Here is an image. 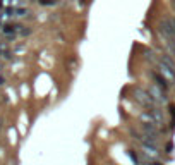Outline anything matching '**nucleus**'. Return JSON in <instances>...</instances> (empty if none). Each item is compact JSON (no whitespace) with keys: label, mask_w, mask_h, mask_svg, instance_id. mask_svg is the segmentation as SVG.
Segmentation results:
<instances>
[{"label":"nucleus","mask_w":175,"mask_h":165,"mask_svg":"<svg viewBox=\"0 0 175 165\" xmlns=\"http://www.w3.org/2000/svg\"><path fill=\"white\" fill-rule=\"evenodd\" d=\"M167 45L174 50V54H175V41H174V40H168V41H167Z\"/></svg>","instance_id":"obj_5"},{"label":"nucleus","mask_w":175,"mask_h":165,"mask_svg":"<svg viewBox=\"0 0 175 165\" xmlns=\"http://www.w3.org/2000/svg\"><path fill=\"white\" fill-rule=\"evenodd\" d=\"M151 76H153V79L156 81V84H158L161 90H167V88H168V83H167V79H165V77H161L160 74H156V72H153Z\"/></svg>","instance_id":"obj_2"},{"label":"nucleus","mask_w":175,"mask_h":165,"mask_svg":"<svg viewBox=\"0 0 175 165\" xmlns=\"http://www.w3.org/2000/svg\"><path fill=\"white\" fill-rule=\"evenodd\" d=\"M129 157H131V160H132L134 164H137V162H139V158H137V155L134 153V151H129Z\"/></svg>","instance_id":"obj_4"},{"label":"nucleus","mask_w":175,"mask_h":165,"mask_svg":"<svg viewBox=\"0 0 175 165\" xmlns=\"http://www.w3.org/2000/svg\"><path fill=\"white\" fill-rule=\"evenodd\" d=\"M39 3H41V5H55L57 0H39Z\"/></svg>","instance_id":"obj_3"},{"label":"nucleus","mask_w":175,"mask_h":165,"mask_svg":"<svg viewBox=\"0 0 175 165\" xmlns=\"http://www.w3.org/2000/svg\"><path fill=\"white\" fill-rule=\"evenodd\" d=\"M136 98L149 110H155V100H153V95L151 93H146L142 90H136Z\"/></svg>","instance_id":"obj_1"},{"label":"nucleus","mask_w":175,"mask_h":165,"mask_svg":"<svg viewBox=\"0 0 175 165\" xmlns=\"http://www.w3.org/2000/svg\"><path fill=\"white\" fill-rule=\"evenodd\" d=\"M172 148H174V145H172V143H168V145H167V151H172Z\"/></svg>","instance_id":"obj_6"}]
</instances>
